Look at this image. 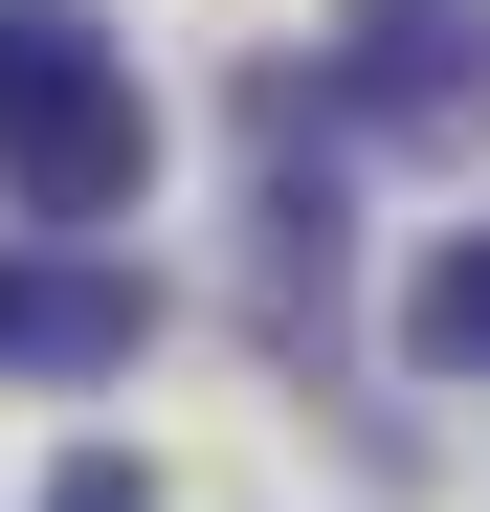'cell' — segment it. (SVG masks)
Returning a JSON list of instances; mask_svg holds the SVG:
<instances>
[{"label": "cell", "mask_w": 490, "mask_h": 512, "mask_svg": "<svg viewBox=\"0 0 490 512\" xmlns=\"http://www.w3.org/2000/svg\"><path fill=\"white\" fill-rule=\"evenodd\" d=\"M0 179H23V223H134L156 90H134V45L90 0H0Z\"/></svg>", "instance_id": "1"}, {"label": "cell", "mask_w": 490, "mask_h": 512, "mask_svg": "<svg viewBox=\"0 0 490 512\" xmlns=\"http://www.w3.org/2000/svg\"><path fill=\"white\" fill-rule=\"evenodd\" d=\"M156 334L134 268H90V245H0V379H112Z\"/></svg>", "instance_id": "2"}, {"label": "cell", "mask_w": 490, "mask_h": 512, "mask_svg": "<svg viewBox=\"0 0 490 512\" xmlns=\"http://www.w3.org/2000/svg\"><path fill=\"white\" fill-rule=\"evenodd\" d=\"M401 357H424V379H490V223H446V245H424V290H401Z\"/></svg>", "instance_id": "3"}, {"label": "cell", "mask_w": 490, "mask_h": 512, "mask_svg": "<svg viewBox=\"0 0 490 512\" xmlns=\"http://www.w3.org/2000/svg\"><path fill=\"white\" fill-rule=\"evenodd\" d=\"M357 45H379V90H446V67L490 45V0H357Z\"/></svg>", "instance_id": "4"}, {"label": "cell", "mask_w": 490, "mask_h": 512, "mask_svg": "<svg viewBox=\"0 0 490 512\" xmlns=\"http://www.w3.org/2000/svg\"><path fill=\"white\" fill-rule=\"evenodd\" d=\"M45 512H156V468H134V446H67V468H45Z\"/></svg>", "instance_id": "5"}]
</instances>
